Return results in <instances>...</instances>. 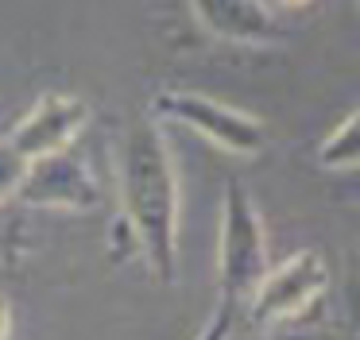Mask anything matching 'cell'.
Masks as SVG:
<instances>
[{"instance_id": "ba28073f", "label": "cell", "mask_w": 360, "mask_h": 340, "mask_svg": "<svg viewBox=\"0 0 360 340\" xmlns=\"http://www.w3.org/2000/svg\"><path fill=\"white\" fill-rule=\"evenodd\" d=\"M318 162L326 170H360V108L318 143Z\"/></svg>"}, {"instance_id": "277c9868", "label": "cell", "mask_w": 360, "mask_h": 340, "mask_svg": "<svg viewBox=\"0 0 360 340\" xmlns=\"http://www.w3.org/2000/svg\"><path fill=\"white\" fill-rule=\"evenodd\" d=\"M151 108H155V120L186 124L190 131H198L202 139L217 143L229 155H259L267 147V124L259 116L233 108L225 100H213L205 93L163 89V93H155Z\"/></svg>"}, {"instance_id": "30bf717a", "label": "cell", "mask_w": 360, "mask_h": 340, "mask_svg": "<svg viewBox=\"0 0 360 340\" xmlns=\"http://www.w3.org/2000/svg\"><path fill=\"white\" fill-rule=\"evenodd\" d=\"M248 340H345L333 329H264Z\"/></svg>"}, {"instance_id": "7c38bea8", "label": "cell", "mask_w": 360, "mask_h": 340, "mask_svg": "<svg viewBox=\"0 0 360 340\" xmlns=\"http://www.w3.org/2000/svg\"><path fill=\"white\" fill-rule=\"evenodd\" d=\"M279 4H287V8H306L310 0H279Z\"/></svg>"}, {"instance_id": "3957f363", "label": "cell", "mask_w": 360, "mask_h": 340, "mask_svg": "<svg viewBox=\"0 0 360 340\" xmlns=\"http://www.w3.org/2000/svg\"><path fill=\"white\" fill-rule=\"evenodd\" d=\"M329 286V267L314 247H302V251L287 255L283 263H275L264 275V282L256 286L248 301H244V321H248L252 332L264 329H283L287 321L302 317L314 301L326 294Z\"/></svg>"}, {"instance_id": "8992f818", "label": "cell", "mask_w": 360, "mask_h": 340, "mask_svg": "<svg viewBox=\"0 0 360 340\" xmlns=\"http://www.w3.org/2000/svg\"><path fill=\"white\" fill-rule=\"evenodd\" d=\"M16 197L24 205H43V209H82L97 205V182L89 174V166L78 159V155L66 147L58 155H47V159L32 162L20 182Z\"/></svg>"}, {"instance_id": "5b68a950", "label": "cell", "mask_w": 360, "mask_h": 340, "mask_svg": "<svg viewBox=\"0 0 360 340\" xmlns=\"http://www.w3.org/2000/svg\"><path fill=\"white\" fill-rule=\"evenodd\" d=\"M86 124H89V100L74 97V93H43L32 105V112L4 136V147L24 166H32L47 155L66 151Z\"/></svg>"}, {"instance_id": "9c48e42d", "label": "cell", "mask_w": 360, "mask_h": 340, "mask_svg": "<svg viewBox=\"0 0 360 340\" xmlns=\"http://www.w3.org/2000/svg\"><path fill=\"white\" fill-rule=\"evenodd\" d=\"M236 309H229V306H221L217 301V309H213V317L205 321V329L198 332L194 340H233V332H236Z\"/></svg>"}, {"instance_id": "8fae6325", "label": "cell", "mask_w": 360, "mask_h": 340, "mask_svg": "<svg viewBox=\"0 0 360 340\" xmlns=\"http://www.w3.org/2000/svg\"><path fill=\"white\" fill-rule=\"evenodd\" d=\"M8 332H12V309H8V301L0 298V340H8Z\"/></svg>"}, {"instance_id": "7a4b0ae2", "label": "cell", "mask_w": 360, "mask_h": 340, "mask_svg": "<svg viewBox=\"0 0 360 340\" xmlns=\"http://www.w3.org/2000/svg\"><path fill=\"white\" fill-rule=\"evenodd\" d=\"M267 270H271V259H267V236H264L259 209L252 201L248 185L229 178L225 193H221V240H217L221 306L240 313Z\"/></svg>"}, {"instance_id": "52a82bcc", "label": "cell", "mask_w": 360, "mask_h": 340, "mask_svg": "<svg viewBox=\"0 0 360 340\" xmlns=\"http://www.w3.org/2000/svg\"><path fill=\"white\" fill-rule=\"evenodd\" d=\"M190 12L202 31L233 46H275L287 39L267 0H190Z\"/></svg>"}, {"instance_id": "6da1fadb", "label": "cell", "mask_w": 360, "mask_h": 340, "mask_svg": "<svg viewBox=\"0 0 360 340\" xmlns=\"http://www.w3.org/2000/svg\"><path fill=\"white\" fill-rule=\"evenodd\" d=\"M120 224L128 247L151 267L159 282L179 278V170L155 116H143L124 131L117 159Z\"/></svg>"}]
</instances>
